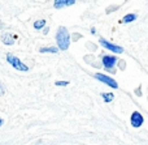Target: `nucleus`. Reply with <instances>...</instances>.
<instances>
[{
	"label": "nucleus",
	"instance_id": "nucleus-15",
	"mask_svg": "<svg viewBox=\"0 0 148 145\" xmlns=\"http://www.w3.org/2000/svg\"><path fill=\"white\" fill-rule=\"evenodd\" d=\"M3 123H4V120H3V118H0V127L3 126Z\"/></svg>",
	"mask_w": 148,
	"mask_h": 145
},
{
	"label": "nucleus",
	"instance_id": "nucleus-9",
	"mask_svg": "<svg viewBox=\"0 0 148 145\" xmlns=\"http://www.w3.org/2000/svg\"><path fill=\"white\" fill-rule=\"evenodd\" d=\"M134 20H136V15L135 13H129V15H126L125 17L122 18V22L123 24H129V22H131V21H134Z\"/></svg>",
	"mask_w": 148,
	"mask_h": 145
},
{
	"label": "nucleus",
	"instance_id": "nucleus-12",
	"mask_svg": "<svg viewBox=\"0 0 148 145\" xmlns=\"http://www.w3.org/2000/svg\"><path fill=\"white\" fill-rule=\"evenodd\" d=\"M44 26H46V20H38V21H35V22H34V28H35L36 30L44 28Z\"/></svg>",
	"mask_w": 148,
	"mask_h": 145
},
{
	"label": "nucleus",
	"instance_id": "nucleus-5",
	"mask_svg": "<svg viewBox=\"0 0 148 145\" xmlns=\"http://www.w3.org/2000/svg\"><path fill=\"white\" fill-rule=\"evenodd\" d=\"M100 44H101L103 47H105V49H108V50H110V51L116 52V54H122V52H123V49H122V47L117 46V44L110 43V42L105 41V39H103V38L100 39Z\"/></svg>",
	"mask_w": 148,
	"mask_h": 145
},
{
	"label": "nucleus",
	"instance_id": "nucleus-1",
	"mask_svg": "<svg viewBox=\"0 0 148 145\" xmlns=\"http://www.w3.org/2000/svg\"><path fill=\"white\" fill-rule=\"evenodd\" d=\"M56 42L57 46H59L60 50H68L69 49V43H70V35L68 33L66 28L61 26V28L57 29L56 33Z\"/></svg>",
	"mask_w": 148,
	"mask_h": 145
},
{
	"label": "nucleus",
	"instance_id": "nucleus-7",
	"mask_svg": "<svg viewBox=\"0 0 148 145\" xmlns=\"http://www.w3.org/2000/svg\"><path fill=\"white\" fill-rule=\"evenodd\" d=\"M1 41H3V43L4 44H13L16 42V37L13 35V34H10V33H4L1 35Z\"/></svg>",
	"mask_w": 148,
	"mask_h": 145
},
{
	"label": "nucleus",
	"instance_id": "nucleus-11",
	"mask_svg": "<svg viewBox=\"0 0 148 145\" xmlns=\"http://www.w3.org/2000/svg\"><path fill=\"white\" fill-rule=\"evenodd\" d=\"M101 97H103V99H104L105 102H112L113 98H114L113 93H101Z\"/></svg>",
	"mask_w": 148,
	"mask_h": 145
},
{
	"label": "nucleus",
	"instance_id": "nucleus-13",
	"mask_svg": "<svg viewBox=\"0 0 148 145\" xmlns=\"http://www.w3.org/2000/svg\"><path fill=\"white\" fill-rule=\"evenodd\" d=\"M55 85L56 86H68L69 85V81H56Z\"/></svg>",
	"mask_w": 148,
	"mask_h": 145
},
{
	"label": "nucleus",
	"instance_id": "nucleus-10",
	"mask_svg": "<svg viewBox=\"0 0 148 145\" xmlns=\"http://www.w3.org/2000/svg\"><path fill=\"white\" fill-rule=\"evenodd\" d=\"M39 51L42 54H44V52H53V54H56L59 51V49H56V47H42V49H39Z\"/></svg>",
	"mask_w": 148,
	"mask_h": 145
},
{
	"label": "nucleus",
	"instance_id": "nucleus-8",
	"mask_svg": "<svg viewBox=\"0 0 148 145\" xmlns=\"http://www.w3.org/2000/svg\"><path fill=\"white\" fill-rule=\"evenodd\" d=\"M74 0H57V1L53 3L55 8H62V7H66V5H73L74 4Z\"/></svg>",
	"mask_w": 148,
	"mask_h": 145
},
{
	"label": "nucleus",
	"instance_id": "nucleus-4",
	"mask_svg": "<svg viewBox=\"0 0 148 145\" xmlns=\"http://www.w3.org/2000/svg\"><path fill=\"white\" fill-rule=\"evenodd\" d=\"M101 63H103V65H104L107 69L112 71V68L114 67L116 63H117V58L112 56V55H104V56L101 58Z\"/></svg>",
	"mask_w": 148,
	"mask_h": 145
},
{
	"label": "nucleus",
	"instance_id": "nucleus-3",
	"mask_svg": "<svg viewBox=\"0 0 148 145\" xmlns=\"http://www.w3.org/2000/svg\"><path fill=\"white\" fill-rule=\"evenodd\" d=\"M95 78H97L99 81H101V83H104L105 85L110 86V88H113V89H117L118 88V84L116 83L112 77H109V76H107V75H103V73H96V75H95Z\"/></svg>",
	"mask_w": 148,
	"mask_h": 145
},
{
	"label": "nucleus",
	"instance_id": "nucleus-6",
	"mask_svg": "<svg viewBox=\"0 0 148 145\" xmlns=\"http://www.w3.org/2000/svg\"><path fill=\"white\" fill-rule=\"evenodd\" d=\"M130 122H131V126H133V127L138 128V127H140V126L143 124L144 119H143V117H142V114H140V112H138V111H134L133 114H131Z\"/></svg>",
	"mask_w": 148,
	"mask_h": 145
},
{
	"label": "nucleus",
	"instance_id": "nucleus-2",
	"mask_svg": "<svg viewBox=\"0 0 148 145\" xmlns=\"http://www.w3.org/2000/svg\"><path fill=\"white\" fill-rule=\"evenodd\" d=\"M7 60H8V63H9V64L12 65L13 68H16V69L22 71V72H27V71H29V67H27V65H25L20 59H18V58H16L14 55L8 54V55H7Z\"/></svg>",
	"mask_w": 148,
	"mask_h": 145
},
{
	"label": "nucleus",
	"instance_id": "nucleus-14",
	"mask_svg": "<svg viewBox=\"0 0 148 145\" xmlns=\"http://www.w3.org/2000/svg\"><path fill=\"white\" fill-rule=\"evenodd\" d=\"M4 93H5V89H4V86H3V84L0 83V96H3Z\"/></svg>",
	"mask_w": 148,
	"mask_h": 145
}]
</instances>
